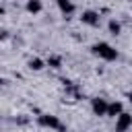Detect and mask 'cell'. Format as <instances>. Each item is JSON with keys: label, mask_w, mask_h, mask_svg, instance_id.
<instances>
[{"label": "cell", "mask_w": 132, "mask_h": 132, "mask_svg": "<svg viewBox=\"0 0 132 132\" xmlns=\"http://www.w3.org/2000/svg\"><path fill=\"white\" fill-rule=\"evenodd\" d=\"M93 52H95L99 58L107 60V62H111V60H116V58H118V52H116V50H113L109 43H105V41L95 43V45H93Z\"/></svg>", "instance_id": "obj_1"}, {"label": "cell", "mask_w": 132, "mask_h": 132, "mask_svg": "<svg viewBox=\"0 0 132 132\" xmlns=\"http://www.w3.org/2000/svg\"><path fill=\"white\" fill-rule=\"evenodd\" d=\"M37 122H39V126H45V128H54V130H58V132H66V126L56 118V116H50V113H43V116H39L37 118Z\"/></svg>", "instance_id": "obj_2"}, {"label": "cell", "mask_w": 132, "mask_h": 132, "mask_svg": "<svg viewBox=\"0 0 132 132\" xmlns=\"http://www.w3.org/2000/svg\"><path fill=\"white\" fill-rule=\"evenodd\" d=\"M130 126H132V116L126 113V111H122L118 116V120H116V132H126Z\"/></svg>", "instance_id": "obj_3"}, {"label": "cell", "mask_w": 132, "mask_h": 132, "mask_svg": "<svg viewBox=\"0 0 132 132\" xmlns=\"http://www.w3.org/2000/svg\"><path fill=\"white\" fill-rule=\"evenodd\" d=\"M91 107H93L95 116H107V107H109V103H107L105 99H101V97H95V99L91 101Z\"/></svg>", "instance_id": "obj_4"}, {"label": "cell", "mask_w": 132, "mask_h": 132, "mask_svg": "<svg viewBox=\"0 0 132 132\" xmlns=\"http://www.w3.org/2000/svg\"><path fill=\"white\" fill-rule=\"evenodd\" d=\"M80 21H82L85 25L95 27V25H99V12H95V10H85L82 16H80Z\"/></svg>", "instance_id": "obj_5"}, {"label": "cell", "mask_w": 132, "mask_h": 132, "mask_svg": "<svg viewBox=\"0 0 132 132\" xmlns=\"http://www.w3.org/2000/svg\"><path fill=\"white\" fill-rule=\"evenodd\" d=\"M122 111H124V107H122V103H120V101H111V103H109V107H107V116H111V118H118Z\"/></svg>", "instance_id": "obj_6"}, {"label": "cell", "mask_w": 132, "mask_h": 132, "mask_svg": "<svg viewBox=\"0 0 132 132\" xmlns=\"http://www.w3.org/2000/svg\"><path fill=\"white\" fill-rule=\"evenodd\" d=\"M58 2V8L64 12V14H72L74 12V4L70 2V0H56Z\"/></svg>", "instance_id": "obj_7"}, {"label": "cell", "mask_w": 132, "mask_h": 132, "mask_svg": "<svg viewBox=\"0 0 132 132\" xmlns=\"http://www.w3.org/2000/svg\"><path fill=\"white\" fill-rule=\"evenodd\" d=\"M27 10H29L31 14L41 12V2H39V0H29V2H27Z\"/></svg>", "instance_id": "obj_8"}, {"label": "cell", "mask_w": 132, "mask_h": 132, "mask_svg": "<svg viewBox=\"0 0 132 132\" xmlns=\"http://www.w3.org/2000/svg\"><path fill=\"white\" fill-rule=\"evenodd\" d=\"M107 27H109V33H111V35H120V31H122V25H120L118 21H109Z\"/></svg>", "instance_id": "obj_9"}, {"label": "cell", "mask_w": 132, "mask_h": 132, "mask_svg": "<svg viewBox=\"0 0 132 132\" xmlns=\"http://www.w3.org/2000/svg\"><path fill=\"white\" fill-rule=\"evenodd\" d=\"M29 68H31V70H41V68H43V60L31 58V60H29Z\"/></svg>", "instance_id": "obj_10"}, {"label": "cell", "mask_w": 132, "mask_h": 132, "mask_svg": "<svg viewBox=\"0 0 132 132\" xmlns=\"http://www.w3.org/2000/svg\"><path fill=\"white\" fill-rule=\"evenodd\" d=\"M47 64H50L52 68H60V64H62V58H60V56H50V58H47Z\"/></svg>", "instance_id": "obj_11"}, {"label": "cell", "mask_w": 132, "mask_h": 132, "mask_svg": "<svg viewBox=\"0 0 132 132\" xmlns=\"http://www.w3.org/2000/svg\"><path fill=\"white\" fill-rule=\"evenodd\" d=\"M128 99H130V103H132V93H130V95H128Z\"/></svg>", "instance_id": "obj_12"}]
</instances>
